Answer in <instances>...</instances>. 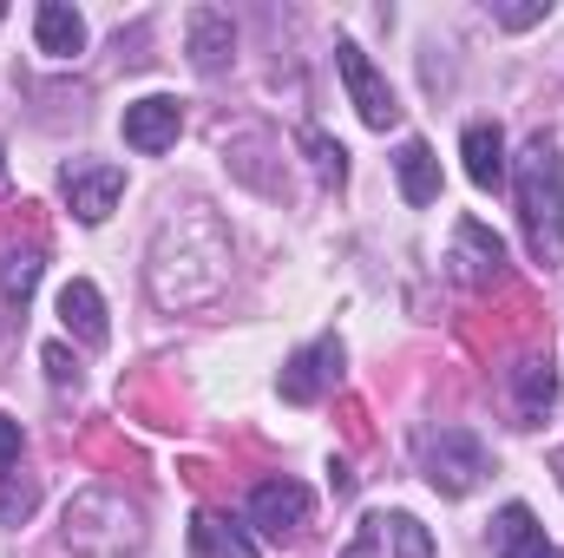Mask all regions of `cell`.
<instances>
[{
  "mask_svg": "<svg viewBox=\"0 0 564 558\" xmlns=\"http://www.w3.org/2000/svg\"><path fill=\"white\" fill-rule=\"evenodd\" d=\"M512 191H519V224H525V250L558 270L564 264V151L558 139L532 132L519 164H512Z\"/></svg>",
  "mask_w": 564,
  "mask_h": 558,
  "instance_id": "1",
  "label": "cell"
},
{
  "mask_svg": "<svg viewBox=\"0 0 564 558\" xmlns=\"http://www.w3.org/2000/svg\"><path fill=\"white\" fill-rule=\"evenodd\" d=\"M421 473L433 493L446 500H466L486 473H492V453L473 427H426L421 433Z\"/></svg>",
  "mask_w": 564,
  "mask_h": 558,
  "instance_id": "2",
  "label": "cell"
},
{
  "mask_svg": "<svg viewBox=\"0 0 564 558\" xmlns=\"http://www.w3.org/2000/svg\"><path fill=\"white\" fill-rule=\"evenodd\" d=\"M335 66H341V86H348V99H355L361 126H375V132L401 126V99H394V86L375 73V60H368L355 40H341V46H335Z\"/></svg>",
  "mask_w": 564,
  "mask_h": 558,
  "instance_id": "3",
  "label": "cell"
},
{
  "mask_svg": "<svg viewBox=\"0 0 564 558\" xmlns=\"http://www.w3.org/2000/svg\"><path fill=\"white\" fill-rule=\"evenodd\" d=\"M335 375H341V342L335 335H322V342H308V348H295L289 355V368H282V401H295V408H315L328 388H335Z\"/></svg>",
  "mask_w": 564,
  "mask_h": 558,
  "instance_id": "4",
  "label": "cell"
},
{
  "mask_svg": "<svg viewBox=\"0 0 564 558\" xmlns=\"http://www.w3.org/2000/svg\"><path fill=\"white\" fill-rule=\"evenodd\" d=\"M59 184H66V204H73L79 224H106L112 204L126 197V171L119 164H66Z\"/></svg>",
  "mask_w": 564,
  "mask_h": 558,
  "instance_id": "5",
  "label": "cell"
},
{
  "mask_svg": "<svg viewBox=\"0 0 564 558\" xmlns=\"http://www.w3.org/2000/svg\"><path fill=\"white\" fill-rule=\"evenodd\" d=\"M308 486L302 480H263L257 493H250V519L270 533V539H289V533H302L308 526Z\"/></svg>",
  "mask_w": 564,
  "mask_h": 558,
  "instance_id": "6",
  "label": "cell"
},
{
  "mask_svg": "<svg viewBox=\"0 0 564 558\" xmlns=\"http://www.w3.org/2000/svg\"><path fill=\"white\" fill-rule=\"evenodd\" d=\"M184 132V112H177V99H164V93H151L139 106H126V144L144 151V158H158V151H171Z\"/></svg>",
  "mask_w": 564,
  "mask_h": 558,
  "instance_id": "7",
  "label": "cell"
},
{
  "mask_svg": "<svg viewBox=\"0 0 564 558\" xmlns=\"http://www.w3.org/2000/svg\"><path fill=\"white\" fill-rule=\"evenodd\" d=\"M59 322H66V335L79 342V348H106L112 342V322H106V296L93 289L86 277H73L59 289Z\"/></svg>",
  "mask_w": 564,
  "mask_h": 558,
  "instance_id": "8",
  "label": "cell"
},
{
  "mask_svg": "<svg viewBox=\"0 0 564 558\" xmlns=\"http://www.w3.org/2000/svg\"><path fill=\"white\" fill-rule=\"evenodd\" d=\"M492 552L499 558H564L558 546L545 539V526L532 519V506H519V500L492 519Z\"/></svg>",
  "mask_w": 564,
  "mask_h": 558,
  "instance_id": "9",
  "label": "cell"
},
{
  "mask_svg": "<svg viewBox=\"0 0 564 558\" xmlns=\"http://www.w3.org/2000/svg\"><path fill=\"white\" fill-rule=\"evenodd\" d=\"M230 53H237V26H230V13L197 7V13H191V66L210 79V73L230 66Z\"/></svg>",
  "mask_w": 564,
  "mask_h": 558,
  "instance_id": "10",
  "label": "cell"
},
{
  "mask_svg": "<svg viewBox=\"0 0 564 558\" xmlns=\"http://www.w3.org/2000/svg\"><path fill=\"white\" fill-rule=\"evenodd\" d=\"M33 40H40L46 60H73V53L86 46V20H79L66 0H46V7L33 13Z\"/></svg>",
  "mask_w": 564,
  "mask_h": 558,
  "instance_id": "11",
  "label": "cell"
},
{
  "mask_svg": "<svg viewBox=\"0 0 564 558\" xmlns=\"http://www.w3.org/2000/svg\"><path fill=\"white\" fill-rule=\"evenodd\" d=\"M459 158H466V178L479 191H499L506 184V139H499V126H466Z\"/></svg>",
  "mask_w": 564,
  "mask_h": 558,
  "instance_id": "12",
  "label": "cell"
},
{
  "mask_svg": "<svg viewBox=\"0 0 564 558\" xmlns=\"http://www.w3.org/2000/svg\"><path fill=\"white\" fill-rule=\"evenodd\" d=\"M512 395H519V415L525 420L552 415V401H558V368H552V355H525V362L512 368Z\"/></svg>",
  "mask_w": 564,
  "mask_h": 558,
  "instance_id": "13",
  "label": "cell"
},
{
  "mask_svg": "<svg viewBox=\"0 0 564 558\" xmlns=\"http://www.w3.org/2000/svg\"><path fill=\"white\" fill-rule=\"evenodd\" d=\"M394 171H401V197H408V204H433V197H440V158H433L426 139L401 144V151H394Z\"/></svg>",
  "mask_w": 564,
  "mask_h": 558,
  "instance_id": "14",
  "label": "cell"
},
{
  "mask_svg": "<svg viewBox=\"0 0 564 558\" xmlns=\"http://www.w3.org/2000/svg\"><path fill=\"white\" fill-rule=\"evenodd\" d=\"M191 546H197V558H257L250 533L230 526V519H217V513H197L191 519Z\"/></svg>",
  "mask_w": 564,
  "mask_h": 558,
  "instance_id": "15",
  "label": "cell"
},
{
  "mask_svg": "<svg viewBox=\"0 0 564 558\" xmlns=\"http://www.w3.org/2000/svg\"><path fill=\"white\" fill-rule=\"evenodd\" d=\"M459 250H473V257H479V264H473V277H499V270H506V244H499L479 217H466V224H459Z\"/></svg>",
  "mask_w": 564,
  "mask_h": 558,
  "instance_id": "16",
  "label": "cell"
},
{
  "mask_svg": "<svg viewBox=\"0 0 564 558\" xmlns=\"http://www.w3.org/2000/svg\"><path fill=\"white\" fill-rule=\"evenodd\" d=\"M33 282H40V250H7L0 257V296L7 302H26Z\"/></svg>",
  "mask_w": 564,
  "mask_h": 558,
  "instance_id": "17",
  "label": "cell"
},
{
  "mask_svg": "<svg viewBox=\"0 0 564 558\" xmlns=\"http://www.w3.org/2000/svg\"><path fill=\"white\" fill-rule=\"evenodd\" d=\"M33 506H40V480H26V473H0V526H20Z\"/></svg>",
  "mask_w": 564,
  "mask_h": 558,
  "instance_id": "18",
  "label": "cell"
},
{
  "mask_svg": "<svg viewBox=\"0 0 564 558\" xmlns=\"http://www.w3.org/2000/svg\"><path fill=\"white\" fill-rule=\"evenodd\" d=\"M388 526V539H394V558H433V533H426L414 513H394V519H381Z\"/></svg>",
  "mask_w": 564,
  "mask_h": 558,
  "instance_id": "19",
  "label": "cell"
},
{
  "mask_svg": "<svg viewBox=\"0 0 564 558\" xmlns=\"http://www.w3.org/2000/svg\"><path fill=\"white\" fill-rule=\"evenodd\" d=\"M302 144H308V158H315L322 184H341V178H348V151L328 139V132H302Z\"/></svg>",
  "mask_w": 564,
  "mask_h": 558,
  "instance_id": "20",
  "label": "cell"
},
{
  "mask_svg": "<svg viewBox=\"0 0 564 558\" xmlns=\"http://www.w3.org/2000/svg\"><path fill=\"white\" fill-rule=\"evenodd\" d=\"M545 13H552V0H512V7H492L499 26H539Z\"/></svg>",
  "mask_w": 564,
  "mask_h": 558,
  "instance_id": "21",
  "label": "cell"
},
{
  "mask_svg": "<svg viewBox=\"0 0 564 558\" xmlns=\"http://www.w3.org/2000/svg\"><path fill=\"white\" fill-rule=\"evenodd\" d=\"M375 546H381V519H361V526H355V539H348V552H341V558H375Z\"/></svg>",
  "mask_w": 564,
  "mask_h": 558,
  "instance_id": "22",
  "label": "cell"
},
{
  "mask_svg": "<svg viewBox=\"0 0 564 558\" xmlns=\"http://www.w3.org/2000/svg\"><path fill=\"white\" fill-rule=\"evenodd\" d=\"M40 362H46V375H53L59 388H66V382H79V368H73V355H66L59 342H46V355H40Z\"/></svg>",
  "mask_w": 564,
  "mask_h": 558,
  "instance_id": "23",
  "label": "cell"
},
{
  "mask_svg": "<svg viewBox=\"0 0 564 558\" xmlns=\"http://www.w3.org/2000/svg\"><path fill=\"white\" fill-rule=\"evenodd\" d=\"M0 466H20V420L0 415Z\"/></svg>",
  "mask_w": 564,
  "mask_h": 558,
  "instance_id": "24",
  "label": "cell"
},
{
  "mask_svg": "<svg viewBox=\"0 0 564 558\" xmlns=\"http://www.w3.org/2000/svg\"><path fill=\"white\" fill-rule=\"evenodd\" d=\"M558 486H564V447H558Z\"/></svg>",
  "mask_w": 564,
  "mask_h": 558,
  "instance_id": "25",
  "label": "cell"
},
{
  "mask_svg": "<svg viewBox=\"0 0 564 558\" xmlns=\"http://www.w3.org/2000/svg\"><path fill=\"white\" fill-rule=\"evenodd\" d=\"M0 178H7V151H0Z\"/></svg>",
  "mask_w": 564,
  "mask_h": 558,
  "instance_id": "26",
  "label": "cell"
}]
</instances>
